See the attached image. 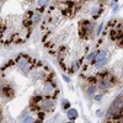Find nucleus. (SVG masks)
I'll list each match as a JSON object with an SVG mask.
<instances>
[{"label":"nucleus","mask_w":123,"mask_h":123,"mask_svg":"<svg viewBox=\"0 0 123 123\" xmlns=\"http://www.w3.org/2000/svg\"><path fill=\"white\" fill-rule=\"evenodd\" d=\"M69 123H74V122H69Z\"/></svg>","instance_id":"obj_12"},{"label":"nucleus","mask_w":123,"mask_h":123,"mask_svg":"<svg viewBox=\"0 0 123 123\" xmlns=\"http://www.w3.org/2000/svg\"><path fill=\"white\" fill-rule=\"evenodd\" d=\"M95 90H96V87L94 86V85H90L89 87H87V94H90V95H92L95 92Z\"/></svg>","instance_id":"obj_7"},{"label":"nucleus","mask_w":123,"mask_h":123,"mask_svg":"<svg viewBox=\"0 0 123 123\" xmlns=\"http://www.w3.org/2000/svg\"><path fill=\"white\" fill-rule=\"evenodd\" d=\"M95 100H96V101H101V95H96Z\"/></svg>","instance_id":"obj_10"},{"label":"nucleus","mask_w":123,"mask_h":123,"mask_svg":"<svg viewBox=\"0 0 123 123\" xmlns=\"http://www.w3.org/2000/svg\"><path fill=\"white\" fill-rule=\"evenodd\" d=\"M97 116H98V117L102 116V111H97Z\"/></svg>","instance_id":"obj_11"},{"label":"nucleus","mask_w":123,"mask_h":123,"mask_svg":"<svg viewBox=\"0 0 123 123\" xmlns=\"http://www.w3.org/2000/svg\"><path fill=\"white\" fill-rule=\"evenodd\" d=\"M41 20V14L39 12H33V11H31V22H32V25L37 24L38 21Z\"/></svg>","instance_id":"obj_2"},{"label":"nucleus","mask_w":123,"mask_h":123,"mask_svg":"<svg viewBox=\"0 0 123 123\" xmlns=\"http://www.w3.org/2000/svg\"><path fill=\"white\" fill-rule=\"evenodd\" d=\"M48 3H49V0H37V5H38V7H39V9H42V10H43V7H44Z\"/></svg>","instance_id":"obj_6"},{"label":"nucleus","mask_w":123,"mask_h":123,"mask_svg":"<svg viewBox=\"0 0 123 123\" xmlns=\"http://www.w3.org/2000/svg\"><path fill=\"white\" fill-rule=\"evenodd\" d=\"M101 31H102V24L98 26V28H97V36L100 35V32H101Z\"/></svg>","instance_id":"obj_9"},{"label":"nucleus","mask_w":123,"mask_h":123,"mask_svg":"<svg viewBox=\"0 0 123 123\" xmlns=\"http://www.w3.org/2000/svg\"><path fill=\"white\" fill-rule=\"evenodd\" d=\"M3 94L6 97H11L14 95V90H12V87H10V86H3Z\"/></svg>","instance_id":"obj_3"},{"label":"nucleus","mask_w":123,"mask_h":123,"mask_svg":"<svg viewBox=\"0 0 123 123\" xmlns=\"http://www.w3.org/2000/svg\"><path fill=\"white\" fill-rule=\"evenodd\" d=\"M68 117H69V119L74 121V119L78 117V111H76L75 108H71V110H69V111H68Z\"/></svg>","instance_id":"obj_4"},{"label":"nucleus","mask_w":123,"mask_h":123,"mask_svg":"<svg viewBox=\"0 0 123 123\" xmlns=\"http://www.w3.org/2000/svg\"><path fill=\"white\" fill-rule=\"evenodd\" d=\"M96 55H97V52H92L87 55V60L90 62L91 64H94L95 63V60H96Z\"/></svg>","instance_id":"obj_5"},{"label":"nucleus","mask_w":123,"mask_h":123,"mask_svg":"<svg viewBox=\"0 0 123 123\" xmlns=\"http://www.w3.org/2000/svg\"><path fill=\"white\" fill-rule=\"evenodd\" d=\"M62 104H63V107H64L65 110H68V108L70 107V104H69L68 100H63V101H62Z\"/></svg>","instance_id":"obj_8"},{"label":"nucleus","mask_w":123,"mask_h":123,"mask_svg":"<svg viewBox=\"0 0 123 123\" xmlns=\"http://www.w3.org/2000/svg\"><path fill=\"white\" fill-rule=\"evenodd\" d=\"M15 62H16V65H17L18 70L21 71L22 74H28L31 71V69L33 68V62L35 60L26 54H21L16 58Z\"/></svg>","instance_id":"obj_1"}]
</instances>
